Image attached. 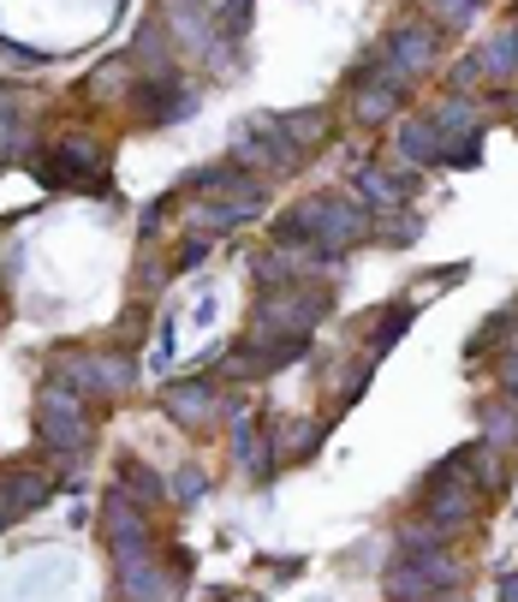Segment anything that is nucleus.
<instances>
[{"label":"nucleus","mask_w":518,"mask_h":602,"mask_svg":"<svg viewBox=\"0 0 518 602\" xmlns=\"http://www.w3.org/2000/svg\"><path fill=\"white\" fill-rule=\"evenodd\" d=\"M36 430L61 460L84 453V442H90V418H84L78 394H72L66 381H48V394H42V406H36Z\"/></svg>","instance_id":"nucleus-1"},{"label":"nucleus","mask_w":518,"mask_h":602,"mask_svg":"<svg viewBox=\"0 0 518 602\" xmlns=\"http://www.w3.org/2000/svg\"><path fill=\"white\" fill-rule=\"evenodd\" d=\"M131 108L143 114L150 126H173V120H191V108H197V96L185 90L173 72H150V78L131 90Z\"/></svg>","instance_id":"nucleus-2"},{"label":"nucleus","mask_w":518,"mask_h":602,"mask_svg":"<svg viewBox=\"0 0 518 602\" xmlns=\"http://www.w3.org/2000/svg\"><path fill=\"white\" fill-rule=\"evenodd\" d=\"M233 155H239V161H262V168H292V161H299V143H292V131L280 120H250L245 138L233 143Z\"/></svg>","instance_id":"nucleus-3"},{"label":"nucleus","mask_w":518,"mask_h":602,"mask_svg":"<svg viewBox=\"0 0 518 602\" xmlns=\"http://www.w3.org/2000/svg\"><path fill=\"white\" fill-rule=\"evenodd\" d=\"M108 542H114V555H120V561H143V555H150V531H143V519L138 513H131V502L126 495H114L108 502Z\"/></svg>","instance_id":"nucleus-4"},{"label":"nucleus","mask_w":518,"mask_h":602,"mask_svg":"<svg viewBox=\"0 0 518 602\" xmlns=\"http://www.w3.org/2000/svg\"><path fill=\"white\" fill-rule=\"evenodd\" d=\"M120 591L126 602H173V572H161L150 555L143 561H120Z\"/></svg>","instance_id":"nucleus-5"},{"label":"nucleus","mask_w":518,"mask_h":602,"mask_svg":"<svg viewBox=\"0 0 518 602\" xmlns=\"http://www.w3.org/2000/svg\"><path fill=\"white\" fill-rule=\"evenodd\" d=\"M161 406H168V418L173 423H203L215 412V381H173L168 394H161Z\"/></svg>","instance_id":"nucleus-6"},{"label":"nucleus","mask_w":518,"mask_h":602,"mask_svg":"<svg viewBox=\"0 0 518 602\" xmlns=\"http://www.w3.org/2000/svg\"><path fill=\"white\" fill-rule=\"evenodd\" d=\"M435 61V31H423V24H406V31L388 36V66L406 78V72H423Z\"/></svg>","instance_id":"nucleus-7"},{"label":"nucleus","mask_w":518,"mask_h":602,"mask_svg":"<svg viewBox=\"0 0 518 602\" xmlns=\"http://www.w3.org/2000/svg\"><path fill=\"white\" fill-rule=\"evenodd\" d=\"M399 150H406V161H441V131H435V120H411L406 131H399Z\"/></svg>","instance_id":"nucleus-8"},{"label":"nucleus","mask_w":518,"mask_h":602,"mask_svg":"<svg viewBox=\"0 0 518 602\" xmlns=\"http://www.w3.org/2000/svg\"><path fill=\"white\" fill-rule=\"evenodd\" d=\"M358 191L376 203V209H399V203H406V191H411V180H388L381 168H364L358 173Z\"/></svg>","instance_id":"nucleus-9"},{"label":"nucleus","mask_w":518,"mask_h":602,"mask_svg":"<svg viewBox=\"0 0 518 602\" xmlns=\"http://www.w3.org/2000/svg\"><path fill=\"white\" fill-rule=\"evenodd\" d=\"M24 108H31V101H24V96H0V161H12V155H19Z\"/></svg>","instance_id":"nucleus-10"},{"label":"nucleus","mask_w":518,"mask_h":602,"mask_svg":"<svg viewBox=\"0 0 518 602\" xmlns=\"http://www.w3.org/2000/svg\"><path fill=\"white\" fill-rule=\"evenodd\" d=\"M250 209H239V203H203L197 215H191V222H197L203 233H227V227H239Z\"/></svg>","instance_id":"nucleus-11"},{"label":"nucleus","mask_w":518,"mask_h":602,"mask_svg":"<svg viewBox=\"0 0 518 602\" xmlns=\"http://www.w3.org/2000/svg\"><path fill=\"white\" fill-rule=\"evenodd\" d=\"M512 329H518V304H512V311H500V316H488V322H483V329H477V341H471V358H483V352L495 346V341H507Z\"/></svg>","instance_id":"nucleus-12"},{"label":"nucleus","mask_w":518,"mask_h":602,"mask_svg":"<svg viewBox=\"0 0 518 602\" xmlns=\"http://www.w3.org/2000/svg\"><path fill=\"white\" fill-rule=\"evenodd\" d=\"M411 329V304H399V311L388 316V322H381V329L376 334H369V352H376V358H381V352H388L393 341H399V334H406Z\"/></svg>","instance_id":"nucleus-13"},{"label":"nucleus","mask_w":518,"mask_h":602,"mask_svg":"<svg viewBox=\"0 0 518 602\" xmlns=\"http://www.w3.org/2000/svg\"><path fill=\"white\" fill-rule=\"evenodd\" d=\"M120 477H126V490H138V495H143V502H155V495H161V477L150 472V465H131V460H126V465H120Z\"/></svg>","instance_id":"nucleus-14"},{"label":"nucleus","mask_w":518,"mask_h":602,"mask_svg":"<svg viewBox=\"0 0 518 602\" xmlns=\"http://www.w3.org/2000/svg\"><path fill=\"white\" fill-rule=\"evenodd\" d=\"M441 155H447V168H477L483 143H477V138H458V143H447V150H441Z\"/></svg>","instance_id":"nucleus-15"},{"label":"nucleus","mask_w":518,"mask_h":602,"mask_svg":"<svg viewBox=\"0 0 518 602\" xmlns=\"http://www.w3.org/2000/svg\"><path fill=\"white\" fill-rule=\"evenodd\" d=\"M203 257H209V239H203V233H197V239H185V245H180V257H173V269H197Z\"/></svg>","instance_id":"nucleus-16"},{"label":"nucleus","mask_w":518,"mask_h":602,"mask_svg":"<svg viewBox=\"0 0 518 602\" xmlns=\"http://www.w3.org/2000/svg\"><path fill=\"white\" fill-rule=\"evenodd\" d=\"M429 7L441 12V24H465V19H471V7H477V0H429Z\"/></svg>","instance_id":"nucleus-17"},{"label":"nucleus","mask_w":518,"mask_h":602,"mask_svg":"<svg viewBox=\"0 0 518 602\" xmlns=\"http://www.w3.org/2000/svg\"><path fill=\"white\" fill-rule=\"evenodd\" d=\"M173 495H180L185 507L203 502V472H180V477H173Z\"/></svg>","instance_id":"nucleus-18"},{"label":"nucleus","mask_w":518,"mask_h":602,"mask_svg":"<svg viewBox=\"0 0 518 602\" xmlns=\"http://www.w3.org/2000/svg\"><path fill=\"white\" fill-rule=\"evenodd\" d=\"M500 602H518V572H512L507 584H500Z\"/></svg>","instance_id":"nucleus-19"},{"label":"nucleus","mask_w":518,"mask_h":602,"mask_svg":"<svg viewBox=\"0 0 518 602\" xmlns=\"http://www.w3.org/2000/svg\"><path fill=\"white\" fill-rule=\"evenodd\" d=\"M507 388H512V394H518V358H512V364H507Z\"/></svg>","instance_id":"nucleus-20"},{"label":"nucleus","mask_w":518,"mask_h":602,"mask_svg":"<svg viewBox=\"0 0 518 602\" xmlns=\"http://www.w3.org/2000/svg\"><path fill=\"white\" fill-rule=\"evenodd\" d=\"M220 602H257V596H220Z\"/></svg>","instance_id":"nucleus-21"}]
</instances>
